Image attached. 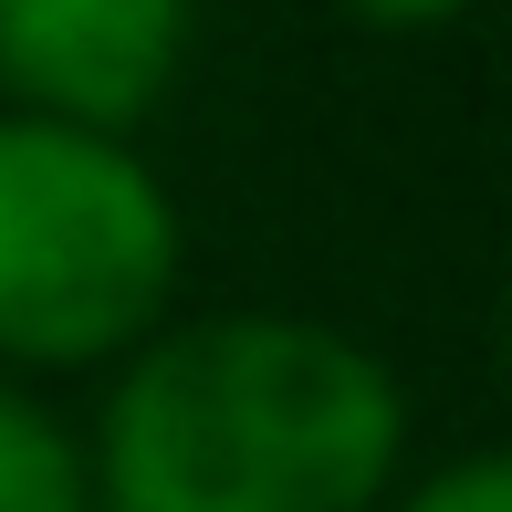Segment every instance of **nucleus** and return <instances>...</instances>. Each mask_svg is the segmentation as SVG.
Returning a JSON list of instances; mask_svg holds the SVG:
<instances>
[{
  "label": "nucleus",
  "mask_w": 512,
  "mask_h": 512,
  "mask_svg": "<svg viewBox=\"0 0 512 512\" xmlns=\"http://www.w3.org/2000/svg\"><path fill=\"white\" fill-rule=\"evenodd\" d=\"M199 0H0V95L21 115L136 136L189 74Z\"/></svg>",
  "instance_id": "obj_3"
},
{
  "label": "nucleus",
  "mask_w": 512,
  "mask_h": 512,
  "mask_svg": "<svg viewBox=\"0 0 512 512\" xmlns=\"http://www.w3.org/2000/svg\"><path fill=\"white\" fill-rule=\"evenodd\" d=\"M95 512H377L408 481V387L324 314H168L105 366Z\"/></svg>",
  "instance_id": "obj_1"
},
{
  "label": "nucleus",
  "mask_w": 512,
  "mask_h": 512,
  "mask_svg": "<svg viewBox=\"0 0 512 512\" xmlns=\"http://www.w3.org/2000/svg\"><path fill=\"white\" fill-rule=\"evenodd\" d=\"M377 512H512V460L502 450H460V460H439V471L398 481Z\"/></svg>",
  "instance_id": "obj_5"
},
{
  "label": "nucleus",
  "mask_w": 512,
  "mask_h": 512,
  "mask_svg": "<svg viewBox=\"0 0 512 512\" xmlns=\"http://www.w3.org/2000/svg\"><path fill=\"white\" fill-rule=\"evenodd\" d=\"M356 32H387V42H418V32H450V21H471L481 0H335Z\"/></svg>",
  "instance_id": "obj_6"
},
{
  "label": "nucleus",
  "mask_w": 512,
  "mask_h": 512,
  "mask_svg": "<svg viewBox=\"0 0 512 512\" xmlns=\"http://www.w3.org/2000/svg\"><path fill=\"white\" fill-rule=\"evenodd\" d=\"M189 230L136 136L0 105V377H95L178 314Z\"/></svg>",
  "instance_id": "obj_2"
},
{
  "label": "nucleus",
  "mask_w": 512,
  "mask_h": 512,
  "mask_svg": "<svg viewBox=\"0 0 512 512\" xmlns=\"http://www.w3.org/2000/svg\"><path fill=\"white\" fill-rule=\"evenodd\" d=\"M0 512H95L84 429L32 398V377H0Z\"/></svg>",
  "instance_id": "obj_4"
}]
</instances>
